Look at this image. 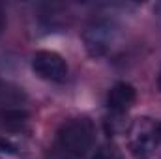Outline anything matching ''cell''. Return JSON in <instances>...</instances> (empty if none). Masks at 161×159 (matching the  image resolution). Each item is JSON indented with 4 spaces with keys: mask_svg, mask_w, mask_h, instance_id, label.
<instances>
[{
    "mask_svg": "<svg viewBox=\"0 0 161 159\" xmlns=\"http://www.w3.org/2000/svg\"><path fill=\"white\" fill-rule=\"evenodd\" d=\"M28 118V112L26 111H21V109H0V122L2 123H8V125H19L23 123L25 120Z\"/></svg>",
    "mask_w": 161,
    "mask_h": 159,
    "instance_id": "6",
    "label": "cell"
},
{
    "mask_svg": "<svg viewBox=\"0 0 161 159\" xmlns=\"http://www.w3.org/2000/svg\"><path fill=\"white\" fill-rule=\"evenodd\" d=\"M154 11H156V15H159V17H161V2L154 6Z\"/></svg>",
    "mask_w": 161,
    "mask_h": 159,
    "instance_id": "9",
    "label": "cell"
},
{
    "mask_svg": "<svg viewBox=\"0 0 161 159\" xmlns=\"http://www.w3.org/2000/svg\"><path fill=\"white\" fill-rule=\"evenodd\" d=\"M161 142L159 122L154 123L150 120H137L129 131V148L137 159H150Z\"/></svg>",
    "mask_w": 161,
    "mask_h": 159,
    "instance_id": "2",
    "label": "cell"
},
{
    "mask_svg": "<svg viewBox=\"0 0 161 159\" xmlns=\"http://www.w3.org/2000/svg\"><path fill=\"white\" fill-rule=\"evenodd\" d=\"M32 69L40 79L51 82H62L68 77V64L54 51H38L32 56Z\"/></svg>",
    "mask_w": 161,
    "mask_h": 159,
    "instance_id": "4",
    "label": "cell"
},
{
    "mask_svg": "<svg viewBox=\"0 0 161 159\" xmlns=\"http://www.w3.org/2000/svg\"><path fill=\"white\" fill-rule=\"evenodd\" d=\"M159 129H161V122H159Z\"/></svg>",
    "mask_w": 161,
    "mask_h": 159,
    "instance_id": "11",
    "label": "cell"
},
{
    "mask_svg": "<svg viewBox=\"0 0 161 159\" xmlns=\"http://www.w3.org/2000/svg\"><path fill=\"white\" fill-rule=\"evenodd\" d=\"M158 86H159V90H161V73H159V77H158Z\"/></svg>",
    "mask_w": 161,
    "mask_h": 159,
    "instance_id": "10",
    "label": "cell"
},
{
    "mask_svg": "<svg viewBox=\"0 0 161 159\" xmlns=\"http://www.w3.org/2000/svg\"><path fill=\"white\" fill-rule=\"evenodd\" d=\"M135 99H137V92L129 82H116L107 96V107H109V111L122 114L131 109Z\"/></svg>",
    "mask_w": 161,
    "mask_h": 159,
    "instance_id": "5",
    "label": "cell"
},
{
    "mask_svg": "<svg viewBox=\"0 0 161 159\" xmlns=\"http://www.w3.org/2000/svg\"><path fill=\"white\" fill-rule=\"evenodd\" d=\"M118 38V28L109 19H97L90 23L82 34L84 47L90 56H105Z\"/></svg>",
    "mask_w": 161,
    "mask_h": 159,
    "instance_id": "3",
    "label": "cell"
},
{
    "mask_svg": "<svg viewBox=\"0 0 161 159\" xmlns=\"http://www.w3.org/2000/svg\"><path fill=\"white\" fill-rule=\"evenodd\" d=\"M4 28H6V13H4V9H2V6H0V36H2Z\"/></svg>",
    "mask_w": 161,
    "mask_h": 159,
    "instance_id": "8",
    "label": "cell"
},
{
    "mask_svg": "<svg viewBox=\"0 0 161 159\" xmlns=\"http://www.w3.org/2000/svg\"><path fill=\"white\" fill-rule=\"evenodd\" d=\"M94 159H122V156L114 146H103V148L96 154Z\"/></svg>",
    "mask_w": 161,
    "mask_h": 159,
    "instance_id": "7",
    "label": "cell"
},
{
    "mask_svg": "<svg viewBox=\"0 0 161 159\" xmlns=\"http://www.w3.org/2000/svg\"><path fill=\"white\" fill-rule=\"evenodd\" d=\"M96 142V127L88 118H71L58 131V146L71 157H84Z\"/></svg>",
    "mask_w": 161,
    "mask_h": 159,
    "instance_id": "1",
    "label": "cell"
}]
</instances>
